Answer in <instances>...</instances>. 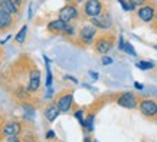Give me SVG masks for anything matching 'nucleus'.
Listing matches in <instances>:
<instances>
[{"instance_id": "c9c22d12", "label": "nucleus", "mask_w": 157, "mask_h": 142, "mask_svg": "<svg viewBox=\"0 0 157 142\" xmlns=\"http://www.w3.org/2000/svg\"><path fill=\"white\" fill-rule=\"evenodd\" d=\"M22 2H23V0H14V3H16V5H17V6H19L20 3H22Z\"/></svg>"}, {"instance_id": "aec40b11", "label": "nucleus", "mask_w": 157, "mask_h": 142, "mask_svg": "<svg viewBox=\"0 0 157 142\" xmlns=\"http://www.w3.org/2000/svg\"><path fill=\"white\" fill-rule=\"evenodd\" d=\"M23 109H25V118L26 119H32L35 116V109L29 105H23Z\"/></svg>"}, {"instance_id": "393cba45", "label": "nucleus", "mask_w": 157, "mask_h": 142, "mask_svg": "<svg viewBox=\"0 0 157 142\" xmlns=\"http://www.w3.org/2000/svg\"><path fill=\"white\" fill-rule=\"evenodd\" d=\"M118 47H120V50H124V49H125V40H124L123 36L118 38Z\"/></svg>"}, {"instance_id": "7c9ffc66", "label": "nucleus", "mask_w": 157, "mask_h": 142, "mask_svg": "<svg viewBox=\"0 0 157 142\" xmlns=\"http://www.w3.org/2000/svg\"><path fill=\"white\" fill-rule=\"evenodd\" d=\"M7 141L9 142H20L17 139V135H13V137H7Z\"/></svg>"}, {"instance_id": "6ab92c4d", "label": "nucleus", "mask_w": 157, "mask_h": 142, "mask_svg": "<svg viewBox=\"0 0 157 142\" xmlns=\"http://www.w3.org/2000/svg\"><path fill=\"white\" fill-rule=\"evenodd\" d=\"M118 3L121 5V7H123L125 12H133V10H136V6H134L130 0H118Z\"/></svg>"}, {"instance_id": "e433bc0d", "label": "nucleus", "mask_w": 157, "mask_h": 142, "mask_svg": "<svg viewBox=\"0 0 157 142\" xmlns=\"http://www.w3.org/2000/svg\"><path fill=\"white\" fill-rule=\"evenodd\" d=\"M84 142H91V139H90V138H85V139H84Z\"/></svg>"}, {"instance_id": "72a5a7b5", "label": "nucleus", "mask_w": 157, "mask_h": 142, "mask_svg": "<svg viewBox=\"0 0 157 142\" xmlns=\"http://www.w3.org/2000/svg\"><path fill=\"white\" fill-rule=\"evenodd\" d=\"M32 13H33V5H30L29 7V19H32Z\"/></svg>"}, {"instance_id": "4c0bfd02", "label": "nucleus", "mask_w": 157, "mask_h": 142, "mask_svg": "<svg viewBox=\"0 0 157 142\" xmlns=\"http://www.w3.org/2000/svg\"><path fill=\"white\" fill-rule=\"evenodd\" d=\"M67 2H72V0H67Z\"/></svg>"}, {"instance_id": "f8f14e48", "label": "nucleus", "mask_w": 157, "mask_h": 142, "mask_svg": "<svg viewBox=\"0 0 157 142\" xmlns=\"http://www.w3.org/2000/svg\"><path fill=\"white\" fill-rule=\"evenodd\" d=\"M20 123L17 122H9L6 123L5 126H3V133H5L6 137H13V135H17V133L20 132Z\"/></svg>"}, {"instance_id": "7ed1b4c3", "label": "nucleus", "mask_w": 157, "mask_h": 142, "mask_svg": "<svg viewBox=\"0 0 157 142\" xmlns=\"http://www.w3.org/2000/svg\"><path fill=\"white\" fill-rule=\"evenodd\" d=\"M117 104L123 108H127V109H134L137 106V98L133 92H124L118 96L117 99Z\"/></svg>"}, {"instance_id": "ea45409f", "label": "nucleus", "mask_w": 157, "mask_h": 142, "mask_svg": "<svg viewBox=\"0 0 157 142\" xmlns=\"http://www.w3.org/2000/svg\"><path fill=\"white\" fill-rule=\"evenodd\" d=\"M94 142H98V141H94Z\"/></svg>"}, {"instance_id": "a19ab883", "label": "nucleus", "mask_w": 157, "mask_h": 142, "mask_svg": "<svg viewBox=\"0 0 157 142\" xmlns=\"http://www.w3.org/2000/svg\"><path fill=\"white\" fill-rule=\"evenodd\" d=\"M100 2H101V0H100Z\"/></svg>"}, {"instance_id": "5701e85b", "label": "nucleus", "mask_w": 157, "mask_h": 142, "mask_svg": "<svg viewBox=\"0 0 157 142\" xmlns=\"http://www.w3.org/2000/svg\"><path fill=\"white\" fill-rule=\"evenodd\" d=\"M75 116H76V119L79 121V123H81V125H84V121H85V119H84V111L78 109V111L75 112Z\"/></svg>"}, {"instance_id": "f704fd0d", "label": "nucleus", "mask_w": 157, "mask_h": 142, "mask_svg": "<svg viewBox=\"0 0 157 142\" xmlns=\"http://www.w3.org/2000/svg\"><path fill=\"white\" fill-rule=\"evenodd\" d=\"M9 39H10V35H9V36H6V38L3 39V40H0V43H2V45H5V43L7 42V40H9Z\"/></svg>"}, {"instance_id": "b1692460", "label": "nucleus", "mask_w": 157, "mask_h": 142, "mask_svg": "<svg viewBox=\"0 0 157 142\" xmlns=\"http://www.w3.org/2000/svg\"><path fill=\"white\" fill-rule=\"evenodd\" d=\"M63 33L67 35V36H74V33H75V27H74V26H69V24H68Z\"/></svg>"}, {"instance_id": "20e7f679", "label": "nucleus", "mask_w": 157, "mask_h": 142, "mask_svg": "<svg viewBox=\"0 0 157 142\" xmlns=\"http://www.w3.org/2000/svg\"><path fill=\"white\" fill-rule=\"evenodd\" d=\"M102 5H101L100 0H88L84 6V12H85L86 16L90 17H94V16H98V14L102 13Z\"/></svg>"}, {"instance_id": "0eeeda50", "label": "nucleus", "mask_w": 157, "mask_h": 142, "mask_svg": "<svg viewBox=\"0 0 157 142\" xmlns=\"http://www.w3.org/2000/svg\"><path fill=\"white\" fill-rule=\"evenodd\" d=\"M76 16H78V10H76V7L74 5L63 6L61 9V12H59V17H61L62 20H65L67 23H69L71 20H74Z\"/></svg>"}, {"instance_id": "4468645a", "label": "nucleus", "mask_w": 157, "mask_h": 142, "mask_svg": "<svg viewBox=\"0 0 157 142\" xmlns=\"http://www.w3.org/2000/svg\"><path fill=\"white\" fill-rule=\"evenodd\" d=\"M59 108H58L56 104H49L48 108L45 109V116H46V119H48L49 122H53L55 119H56V116L59 115Z\"/></svg>"}, {"instance_id": "9b49d317", "label": "nucleus", "mask_w": 157, "mask_h": 142, "mask_svg": "<svg viewBox=\"0 0 157 142\" xmlns=\"http://www.w3.org/2000/svg\"><path fill=\"white\" fill-rule=\"evenodd\" d=\"M40 86V72L38 69H33L30 72V78H29V86L28 89L30 92H36Z\"/></svg>"}, {"instance_id": "4be33fe9", "label": "nucleus", "mask_w": 157, "mask_h": 142, "mask_svg": "<svg viewBox=\"0 0 157 142\" xmlns=\"http://www.w3.org/2000/svg\"><path fill=\"white\" fill-rule=\"evenodd\" d=\"M124 52L125 53H128V55H131V56H137V52H136V49L133 47V45L128 42H125V49H124Z\"/></svg>"}, {"instance_id": "473e14b6", "label": "nucleus", "mask_w": 157, "mask_h": 142, "mask_svg": "<svg viewBox=\"0 0 157 142\" xmlns=\"http://www.w3.org/2000/svg\"><path fill=\"white\" fill-rule=\"evenodd\" d=\"M134 88H137L138 90H143V85H141V83H138V82H136V83H134Z\"/></svg>"}, {"instance_id": "f257e3e1", "label": "nucleus", "mask_w": 157, "mask_h": 142, "mask_svg": "<svg viewBox=\"0 0 157 142\" xmlns=\"http://www.w3.org/2000/svg\"><path fill=\"white\" fill-rule=\"evenodd\" d=\"M114 45V38L109 36V35H104V36H100L95 42V49L97 52L101 53V55H105L111 50V47Z\"/></svg>"}, {"instance_id": "2f4dec72", "label": "nucleus", "mask_w": 157, "mask_h": 142, "mask_svg": "<svg viewBox=\"0 0 157 142\" xmlns=\"http://www.w3.org/2000/svg\"><path fill=\"white\" fill-rule=\"evenodd\" d=\"M52 138H55V132L53 131H48L46 132V139H52Z\"/></svg>"}, {"instance_id": "f03ea898", "label": "nucleus", "mask_w": 157, "mask_h": 142, "mask_svg": "<svg viewBox=\"0 0 157 142\" xmlns=\"http://www.w3.org/2000/svg\"><path fill=\"white\" fill-rule=\"evenodd\" d=\"M97 35V27L94 24H85L82 26L81 30H79V39H81L82 43L85 45H91L94 42V38Z\"/></svg>"}, {"instance_id": "6e6552de", "label": "nucleus", "mask_w": 157, "mask_h": 142, "mask_svg": "<svg viewBox=\"0 0 157 142\" xmlns=\"http://www.w3.org/2000/svg\"><path fill=\"white\" fill-rule=\"evenodd\" d=\"M154 14H156L154 7H153V6H148V5L147 6H141V7L137 10L138 19L146 22V23H148V22H151V20L154 19Z\"/></svg>"}, {"instance_id": "dca6fc26", "label": "nucleus", "mask_w": 157, "mask_h": 142, "mask_svg": "<svg viewBox=\"0 0 157 142\" xmlns=\"http://www.w3.org/2000/svg\"><path fill=\"white\" fill-rule=\"evenodd\" d=\"M26 32H28V26L25 24V26H22V29L19 30V33L16 35V38H14L16 43H19V45L25 43V39H26Z\"/></svg>"}, {"instance_id": "9d476101", "label": "nucleus", "mask_w": 157, "mask_h": 142, "mask_svg": "<svg viewBox=\"0 0 157 142\" xmlns=\"http://www.w3.org/2000/svg\"><path fill=\"white\" fill-rule=\"evenodd\" d=\"M67 26H68L67 22L59 17V19H55V20H52V22H49L48 23V30L49 32H52V33H61V32L63 33L65 29H67Z\"/></svg>"}, {"instance_id": "bb28decb", "label": "nucleus", "mask_w": 157, "mask_h": 142, "mask_svg": "<svg viewBox=\"0 0 157 142\" xmlns=\"http://www.w3.org/2000/svg\"><path fill=\"white\" fill-rule=\"evenodd\" d=\"M134 6H144V3L147 2V0H130Z\"/></svg>"}, {"instance_id": "f3484780", "label": "nucleus", "mask_w": 157, "mask_h": 142, "mask_svg": "<svg viewBox=\"0 0 157 142\" xmlns=\"http://www.w3.org/2000/svg\"><path fill=\"white\" fill-rule=\"evenodd\" d=\"M94 119H95V116L94 115H88L85 118V121H84V128H86V131H90V132H92L94 131Z\"/></svg>"}, {"instance_id": "ddd939ff", "label": "nucleus", "mask_w": 157, "mask_h": 142, "mask_svg": "<svg viewBox=\"0 0 157 142\" xmlns=\"http://www.w3.org/2000/svg\"><path fill=\"white\" fill-rule=\"evenodd\" d=\"M0 9L7 12L10 14H16L19 12L17 5L14 3V0H0Z\"/></svg>"}, {"instance_id": "cd10ccee", "label": "nucleus", "mask_w": 157, "mask_h": 142, "mask_svg": "<svg viewBox=\"0 0 157 142\" xmlns=\"http://www.w3.org/2000/svg\"><path fill=\"white\" fill-rule=\"evenodd\" d=\"M52 95H53V89H52V86H49L48 90H46V99H51Z\"/></svg>"}, {"instance_id": "a878e982", "label": "nucleus", "mask_w": 157, "mask_h": 142, "mask_svg": "<svg viewBox=\"0 0 157 142\" xmlns=\"http://www.w3.org/2000/svg\"><path fill=\"white\" fill-rule=\"evenodd\" d=\"M101 62H102V65H111V63H113V59L104 55V56H102V59H101Z\"/></svg>"}, {"instance_id": "423d86ee", "label": "nucleus", "mask_w": 157, "mask_h": 142, "mask_svg": "<svg viewBox=\"0 0 157 142\" xmlns=\"http://www.w3.org/2000/svg\"><path fill=\"white\" fill-rule=\"evenodd\" d=\"M140 111L144 116H154L157 115V104L151 99H146L140 102Z\"/></svg>"}, {"instance_id": "2eb2a0df", "label": "nucleus", "mask_w": 157, "mask_h": 142, "mask_svg": "<svg viewBox=\"0 0 157 142\" xmlns=\"http://www.w3.org/2000/svg\"><path fill=\"white\" fill-rule=\"evenodd\" d=\"M10 26H12V14L0 9V29L5 30Z\"/></svg>"}, {"instance_id": "58836bf2", "label": "nucleus", "mask_w": 157, "mask_h": 142, "mask_svg": "<svg viewBox=\"0 0 157 142\" xmlns=\"http://www.w3.org/2000/svg\"><path fill=\"white\" fill-rule=\"evenodd\" d=\"M154 47H156V49H157V45H156V46H154Z\"/></svg>"}, {"instance_id": "1a4fd4ad", "label": "nucleus", "mask_w": 157, "mask_h": 142, "mask_svg": "<svg viewBox=\"0 0 157 142\" xmlns=\"http://www.w3.org/2000/svg\"><path fill=\"white\" fill-rule=\"evenodd\" d=\"M72 104H74V96L72 93H63L59 96V99L56 100V105L61 112H68L71 109Z\"/></svg>"}, {"instance_id": "c756f323", "label": "nucleus", "mask_w": 157, "mask_h": 142, "mask_svg": "<svg viewBox=\"0 0 157 142\" xmlns=\"http://www.w3.org/2000/svg\"><path fill=\"white\" fill-rule=\"evenodd\" d=\"M88 73H90V76H91V78H92V79H94V81H97V79H98V73H97V72H94V71H90V72H88Z\"/></svg>"}, {"instance_id": "39448f33", "label": "nucleus", "mask_w": 157, "mask_h": 142, "mask_svg": "<svg viewBox=\"0 0 157 142\" xmlns=\"http://www.w3.org/2000/svg\"><path fill=\"white\" fill-rule=\"evenodd\" d=\"M90 22L91 24H94L95 27L98 29H109L111 27V17H109L108 14H98V16H94V17H90Z\"/></svg>"}, {"instance_id": "c85d7f7f", "label": "nucleus", "mask_w": 157, "mask_h": 142, "mask_svg": "<svg viewBox=\"0 0 157 142\" xmlns=\"http://www.w3.org/2000/svg\"><path fill=\"white\" fill-rule=\"evenodd\" d=\"M65 79H68V81H72L74 83H78V79H76V78H74V76H71V75H65Z\"/></svg>"}, {"instance_id": "a211bd4d", "label": "nucleus", "mask_w": 157, "mask_h": 142, "mask_svg": "<svg viewBox=\"0 0 157 142\" xmlns=\"http://www.w3.org/2000/svg\"><path fill=\"white\" fill-rule=\"evenodd\" d=\"M136 66L141 71H148V69H153L154 67V63L153 62H148V60H140L136 63Z\"/></svg>"}, {"instance_id": "412c9836", "label": "nucleus", "mask_w": 157, "mask_h": 142, "mask_svg": "<svg viewBox=\"0 0 157 142\" xmlns=\"http://www.w3.org/2000/svg\"><path fill=\"white\" fill-rule=\"evenodd\" d=\"M52 72H51V66H49V63H46V88L49 86H52Z\"/></svg>"}]
</instances>
